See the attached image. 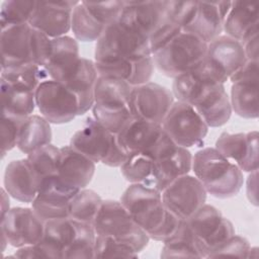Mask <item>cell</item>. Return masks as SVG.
Returning <instances> with one entry per match:
<instances>
[{
  "label": "cell",
  "mask_w": 259,
  "mask_h": 259,
  "mask_svg": "<svg viewBox=\"0 0 259 259\" xmlns=\"http://www.w3.org/2000/svg\"><path fill=\"white\" fill-rule=\"evenodd\" d=\"M120 202L155 241L164 243L171 239L183 222L166 209L161 192L151 186L132 183L123 191Z\"/></svg>",
  "instance_id": "cell-1"
},
{
  "label": "cell",
  "mask_w": 259,
  "mask_h": 259,
  "mask_svg": "<svg viewBox=\"0 0 259 259\" xmlns=\"http://www.w3.org/2000/svg\"><path fill=\"white\" fill-rule=\"evenodd\" d=\"M191 170L206 192L217 198L233 197L243 186V171L215 148L197 151L192 156Z\"/></svg>",
  "instance_id": "cell-2"
},
{
  "label": "cell",
  "mask_w": 259,
  "mask_h": 259,
  "mask_svg": "<svg viewBox=\"0 0 259 259\" xmlns=\"http://www.w3.org/2000/svg\"><path fill=\"white\" fill-rule=\"evenodd\" d=\"M132 90V85L118 78L99 76L97 79L93 117L114 135L134 115L131 108Z\"/></svg>",
  "instance_id": "cell-3"
},
{
  "label": "cell",
  "mask_w": 259,
  "mask_h": 259,
  "mask_svg": "<svg viewBox=\"0 0 259 259\" xmlns=\"http://www.w3.org/2000/svg\"><path fill=\"white\" fill-rule=\"evenodd\" d=\"M152 56L149 37L126 20L110 23L96 41L94 62L113 59H139Z\"/></svg>",
  "instance_id": "cell-4"
},
{
  "label": "cell",
  "mask_w": 259,
  "mask_h": 259,
  "mask_svg": "<svg viewBox=\"0 0 259 259\" xmlns=\"http://www.w3.org/2000/svg\"><path fill=\"white\" fill-rule=\"evenodd\" d=\"M70 146L91 159L109 167H120L127 156L120 149L116 135L102 126L94 117H87L71 138Z\"/></svg>",
  "instance_id": "cell-5"
},
{
  "label": "cell",
  "mask_w": 259,
  "mask_h": 259,
  "mask_svg": "<svg viewBox=\"0 0 259 259\" xmlns=\"http://www.w3.org/2000/svg\"><path fill=\"white\" fill-rule=\"evenodd\" d=\"M92 226L96 235L111 237L131 246L138 253L147 247L150 240L123 204L112 199L102 201Z\"/></svg>",
  "instance_id": "cell-6"
},
{
  "label": "cell",
  "mask_w": 259,
  "mask_h": 259,
  "mask_svg": "<svg viewBox=\"0 0 259 259\" xmlns=\"http://www.w3.org/2000/svg\"><path fill=\"white\" fill-rule=\"evenodd\" d=\"M207 44L193 33L181 31L163 49L152 55L154 66L175 78L198 66L205 58Z\"/></svg>",
  "instance_id": "cell-7"
},
{
  "label": "cell",
  "mask_w": 259,
  "mask_h": 259,
  "mask_svg": "<svg viewBox=\"0 0 259 259\" xmlns=\"http://www.w3.org/2000/svg\"><path fill=\"white\" fill-rule=\"evenodd\" d=\"M204 258L235 235L234 225L213 205L204 203L185 221Z\"/></svg>",
  "instance_id": "cell-8"
},
{
  "label": "cell",
  "mask_w": 259,
  "mask_h": 259,
  "mask_svg": "<svg viewBox=\"0 0 259 259\" xmlns=\"http://www.w3.org/2000/svg\"><path fill=\"white\" fill-rule=\"evenodd\" d=\"M167 136L183 148L198 147L207 135L208 126L195 108L182 101H174L162 122Z\"/></svg>",
  "instance_id": "cell-9"
},
{
  "label": "cell",
  "mask_w": 259,
  "mask_h": 259,
  "mask_svg": "<svg viewBox=\"0 0 259 259\" xmlns=\"http://www.w3.org/2000/svg\"><path fill=\"white\" fill-rule=\"evenodd\" d=\"M35 105L50 123H67L79 112L76 96L63 83L47 80L35 91Z\"/></svg>",
  "instance_id": "cell-10"
},
{
  "label": "cell",
  "mask_w": 259,
  "mask_h": 259,
  "mask_svg": "<svg viewBox=\"0 0 259 259\" xmlns=\"http://www.w3.org/2000/svg\"><path fill=\"white\" fill-rule=\"evenodd\" d=\"M80 189L62 180L58 174L50 175L38 182L37 193L31 202L32 209L45 222L69 218V204Z\"/></svg>",
  "instance_id": "cell-11"
},
{
  "label": "cell",
  "mask_w": 259,
  "mask_h": 259,
  "mask_svg": "<svg viewBox=\"0 0 259 259\" xmlns=\"http://www.w3.org/2000/svg\"><path fill=\"white\" fill-rule=\"evenodd\" d=\"M206 194L201 182L189 174L178 177L161 191L166 209L182 221H186L205 203Z\"/></svg>",
  "instance_id": "cell-12"
},
{
  "label": "cell",
  "mask_w": 259,
  "mask_h": 259,
  "mask_svg": "<svg viewBox=\"0 0 259 259\" xmlns=\"http://www.w3.org/2000/svg\"><path fill=\"white\" fill-rule=\"evenodd\" d=\"M45 223L32 207H12L1 218V235L15 248L34 245L44 237Z\"/></svg>",
  "instance_id": "cell-13"
},
{
  "label": "cell",
  "mask_w": 259,
  "mask_h": 259,
  "mask_svg": "<svg viewBox=\"0 0 259 259\" xmlns=\"http://www.w3.org/2000/svg\"><path fill=\"white\" fill-rule=\"evenodd\" d=\"M173 103L174 95L165 86L147 82L133 87L131 108L136 116L162 124Z\"/></svg>",
  "instance_id": "cell-14"
},
{
  "label": "cell",
  "mask_w": 259,
  "mask_h": 259,
  "mask_svg": "<svg viewBox=\"0 0 259 259\" xmlns=\"http://www.w3.org/2000/svg\"><path fill=\"white\" fill-rule=\"evenodd\" d=\"M228 80L205 59L195 68L174 78L172 93L178 101L192 105L206 90Z\"/></svg>",
  "instance_id": "cell-15"
},
{
  "label": "cell",
  "mask_w": 259,
  "mask_h": 259,
  "mask_svg": "<svg viewBox=\"0 0 259 259\" xmlns=\"http://www.w3.org/2000/svg\"><path fill=\"white\" fill-rule=\"evenodd\" d=\"M258 132L230 134L224 132L215 142V149L235 163L243 172L258 170Z\"/></svg>",
  "instance_id": "cell-16"
},
{
  "label": "cell",
  "mask_w": 259,
  "mask_h": 259,
  "mask_svg": "<svg viewBox=\"0 0 259 259\" xmlns=\"http://www.w3.org/2000/svg\"><path fill=\"white\" fill-rule=\"evenodd\" d=\"M79 1H36L28 24L51 38L66 35L71 29L72 13Z\"/></svg>",
  "instance_id": "cell-17"
},
{
  "label": "cell",
  "mask_w": 259,
  "mask_h": 259,
  "mask_svg": "<svg viewBox=\"0 0 259 259\" xmlns=\"http://www.w3.org/2000/svg\"><path fill=\"white\" fill-rule=\"evenodd\" d=\"M163 134L161 124L133 115L116 134V140L128 157L137 153L150 154Z\"/></svg>",
  "instance_id": "cell-18"
},
{
  "label": "cell",
  "mask_w": 259,
  "mask_h": 259,
  "mask_svg": "<svg viewBox=\"0 0 259 259\" xmlns=\"http://www.w3.org/2000/svg\"><path fill=\"white\" fill-rule=\"evenodd\" d=\"M231 1H197V9L191 22L183 29L195 34L206 44L221 35Z\"/></svg>",
  "instance_id": "cell-19"
},
{
  "label": "cell",
  "mask_w": 259,
  "mask_h": 259,
  "mask_svg": "<svg viewBox=\"0 0 259 259\" xmlns=\"http://www.w3.org/2000/svg\"><path fill=\"white\" fill-rule=\"evenodd\" d=\"M1 69L33 63L31 56V26L28 23L1 28Z\"/></svg>",
  "instance_id": "cell-20"
},
{
  "label": "cell",
  "mask_w": 259,
  "mask_h": 259,
  "mask_svg": "<svg viewBox=\"0 0 259 259\" xmlns=\"http://www.w3.org/2000/svg\"><path fill=\"white\" fill-rule=\"evenodd\" d=\"M204 59L227 80L247 61L243 45L226 34L207 44Z\"/></svg>",
  "instance_id": "cell-21"
},
{
  "label": "cell",
  "mask_w": 259,
  "mask_h": 259,
  "mask_svg": "<svg viewBox=\"0 0 259 259\" xmlns=\"http://www.w3.org/2000/svg\"><path fill=\"white\" fill-rule=\"evenodd\" d=\"M80 59L76 38L69 35L52 38L51 54L45 66L50 80L65 82L76 70Z\"/></svg>",
  "instance_id": "cell-22"
},
{
  "label": "cell",
  "mask_w": 259,
  "mask_h": 259,
  "mask_svg": "<svg viewBox=\"0 0 259 259\" xmlns=\"http://www.w3.org/2000/svg\"><path fill=\"white\" fill-rule=\"evenodd\" d=\"M94 63L99 76L118 78L133 87L150 82L154 72L152 56L139 59H113Z\"/></svg>",
  "instance_id": "cell-23"
},
{
  "label": "cell",
  "mask_w": 259,
  "mask_h": 259,
  "mask_svg": "<svg viewBox=\"0 0 259 259\" xmlns=\"http://www.w3.org/2000/svg\"><path fill=\"white\" fill-rule=\"evenodd\" d=\"M95 172V162L71 147L60 148L58 176L69 185L78 189L86 188Z\"/></svg>",
  "instance_id": "cell-24"
},
{
  "label": "cell",
  "mask_w": 259,
  "mask_h": 259,
  "mask_svg": "<svg viewBox=\"0 0 259 259\" xmlns=\"http://www.w3.org/2000/svg\"><path fill=\"white\" fill-rule=\"evenodd\" d=\"M3 182L7 193L21 202L31 203L37 193L38 180L26 158L7 164Z\"/></svg>",
  "instance_id": "cell-25"
},
{
  "label": "cell",
  "mask_w": 259,
  "mask_h": 259,
  "mask_svg": "<svg viewBox=\"0 0 259 259\" xmlns=\"http://www.w3.org/2000/svg\"><path fill=\"white\" fill-rule=\"evenodd\" d=\"M223 30L226 35L243 44L248 38L258 34V5L241 1H232L225 18Z\"/></svg>",
  "instance_id": "cell-26"
},
{
  "label": "cell",
  "mask_w": 259,
  "mask_h": 259,
  "mask_svg": "<svg viewBox=\"0 0 259 259\" xmlns=\"http://www.w3.org/2000/svg\"><path fill=\"white\" fill-rule=\"evenodd\" d=\"M167 1H123L119 17L149 35L166 19Z\"/></svg>",
  "instance_id": "cell-27"
},
{
  "label": "cell",
  "mask_w": 259,
  "mask_h": 259,
  "mask_svg": "<svg viewBox=\"0 0 259 259\" xmlns=\"http://www.w3.org/2000/svg\"><path fill=\"white\" fill-rule=\"evenodd\" d=\"M192 167V154L186 148H177L162 158L154 161L151 187L163 191L171 182L180 176L189 174Z\"/></svg>",
  "instance_id": "cell-28"
},
{
  "label": "cell",
  "mask_w": 259,
  "mask_h": 259,
  "mask_svg": "<svg viewBox=\"0 0 259 259\" xmlns=\"http://www.w3.org/2000/svg\"><path fill=\"white\" fill-rule=\"evenodd\" d=\"M192 106L208 127H219L226 124L233 111L224 84H217L206 90Z\"/></svg>",
  "instance_id": "cell-29"
},
{
  "label": "cell",
  "mask_w": 259,
  "mask_h": 259,
  "mask_svg": "<svg viewBox=\"0 0 259 259\" xmlns=\"http://www.w3.org/2000/svg\"><path fill=\"white\" fill-rule=\"evenodd\" d=\"M98 77L99 75L94 61L81 58L74 73L65 82H63V84L73 92L78 100V115H82L92 108Z\"/></svg>",
  "instance_id": "cell-30"
},
{
  "label": "cell",
  "mask_w": 259,
  "mask_h": 259,
  "mask_svg": "<svg viewBox=\"0 0 259 259\" xmlns=\"http://www.w3.org/2000/svg\"><path fill=\"white\" fill-rule=\"evenodd\" d=\"M258 76H251L232 81L231 106L241 117H258Z\"/></svg>",
  "instance_id": "cell-31"
},
{
  "label": "cell",
  "mask_w": 259,
  "mask_h": 259,
  "mask_svg": "<svg viewBox=\"0 0 259 259\" xmlns=\"http://www.w3.org/2000/svg\"><path fill=\"white\" fill-rule=\"evenodd\" d=\"M2 114L18 118L31 115L35 105V91L0 79Z\"/></svg>",
  "instance_id": "cell-32"
},
{
  "label": "cell",
  "mask_w": 259,
  "mask_h": 259,
  "mask_svg": "<svg viewBox=\"0 0 259 259\" xmlns=\"http://www.w3.org/2000/svg\"><path fill=\"white\" fill-rule=\"evenodd\" d=\"M52 136L51 123L42 115L31 114L24 118L20 125L16 147L27 155L51 144Z\"/></svg>",
  "instance_id": "cell-33"
},
{
  "label": "cell",
  "mask_w": 259,
  "mask_h": 259,
  "mask_svg": "<svg viewBox=\"0 0 259 259\" xmlns=\"http://www.w3.org/2000/svg\"><path fill=\"white\" fill-rule=\"evenodd\" d=\"M107 27L84 3L78 2L72 13L71 29L76 39L81 41L98 40Z\"/></svg>",
  "instance_id": "cell-34"
},
{
  "label": "cell",
  "mask_w": 259,
  "mask_h": 259,
  "mask_svg": "<svg viewBox=\"0 0 259 259\" xmlns=\"http://www.w3.org/2000/svg\"><path fill=\"white\" fill-rule=\"evenodd\" d=\"M160 256L162 258H204L196 239L185 221L182 222L177 233L171 239L164 242Z\"/></svg>",
  "instance_id": "cell-35"
},
{
  "label": "cell",
  "mask_w": 259,
  "mask_h": 259,
  "mask_svg": "<svg viewBox=\"0 0 259 259\" xmlns=\"http://www.w3.org/2000/svg\"><path fill=\"white\" fill-rule=\"evenodd\" d=\"M0 79L36 91L40 83L50 80V77L44 67L34 63H25L1 69Z\"/></svg>",
  "instance_id": "cell-36"
},
{
  "label": "cell",
  "mask_w": 259,
  "mask_h": 259,
  "mask_svg": "<svg viewBox=\"0 0 259 259\" xmlns=\"http://www.w3.org/2000/svg\"><path fill=\"white\" fill-rule=\"evenodd\" d=\"M103 199L92 189H80L69 204V218L92 225Z\"/></svg>",
  "instance_id": "cell-37"
},
{
  "label": "cell",
  "mask_w": 259,
  "mask_h": 259,
  "mask_svg": "<svg viewBox=\"0 0 259 259\" xmlns=\"http://www.w3.org/2000/svg\"><path fill=\"white\" fill-rule=\"evenodd\" d=\"M154 161V158L147 153L133 154L120 166V172L125 180L131 183L150 186L153 177Z\"/></svg>",
  "instance_id": "cell-38"
},
{
  "label": "cell",
  "mask_w": 259,
  "mask_h": 259,
  "mask_svg": "<svg viewBox=\"0 0 259 259\" xmlns=\"http://www.w3.org/2000/svg\"><path fill=\"white\" fill-rule=\"evenodd\" d=\"M95 239L96 233L92 225L75 221V235L64 258H94Z\"/></svg>",
  "instance_id": "cell-39"
},
{
  "label": "cell",
  "mask_w": 259,
  "mask_h": 259,
  "mask_svg": "<svg viewBox=\"0 0 259 259\" xmlns=\"http://www.w3.org/2000/svg\"><path fill=\"white\" fill-rule=\"evenodd\" d=\"M60 157V148L49 144L27 154L28 160L38 182L50 175L57 174Z\"/></svg>",
  "instance_id": "cell-40"
},
{
  "label": "cell",
  "mask_w": 259,
  "mask_h": 259,
  "mask_svg": "<svg viewBox=\"0 0 259 259\" xmlns=\"http://www.w3.org/2000/svg\"><path fill=\"white\" fill-rule=\"evenodd\" d=\"M36 1L6 0L0 9V26L5 28L11 25L28 23L35 8Z\"/></svg>",
  "instance_id": "cell-41"
},
{
  "label": "cell",
  "mask_w": 259,
  "mask_h": 259,
  "mask_svg": "<svg viewBox=\"0 0 259 259\" xmlns=\"http://www.w3.org/2000/svg\"><path fill=\"white\" fill-rule=\"evenodd\" d=\"M138 256L139 253L131 246L108 236L96 235L94 258H137Z\"/></svg>",
  "instance_id": "cell-42"
},
{
  "label": "cell",
  "mask_w": 259,
  "mask_h": 259,
  "mask_svg": "<svg viewBox=\"0 0 259 259\" xmlns=\"http://www.w3.org/2000/svg\"><path fill=\"white\" fill-rule=\"evenodd\" d=\"M196 9L197 1H167L166 18L183 30L193 19Z\"/></svg>",
  "instance_id": "cell-43"
},
{
  "label": "cell",
  "mask_w": 259,
  "mask_h": 259,
  "mask_svg": "<svg viewBox=\"0 0 259 259\" xmlns=\"http://www.w3.org/2000/svg\"><path fill=\"white\" fill-rule=\"evenodd\" d=\"M251 245L248 240L242 236L233 235L220 247L214 249L207 258L215 257H239V258H250Z\"/></svg>",
  "instance_id": "cell-44"
},
{
  "label": "cell",
  "mask_w": 259,
  "mask_h": 259,
  "mask_svg": "<svg viewBox=\"0 0 259 259\" xmlns=\"http://www.w3.org/2000/svg\"><path fill=\"white\" fill-rule=\"evenodd\" d=\"M182 31V28L167 18L149 35L151 54H155Z\"/></svg>",
  "instance_id": "cell-45"
},
{
  "label": "cell",
  "mask_w": 259,
  "mask_h": 259,
  "mask_svg": "<svg viewBox=\"0 0 259 259\" xmlns=\"http://www.w3.org/2000/svg\"><path fill=\"white\" fill-rule=\"evenodd\" d=\"M24 118L13 117L10 115L2 114L1 115V154L2 158L6 153L12 150L18 139V134L20 125Z\"/></svg>",
  "instance_id": "cell-46"
},
{
  "label": "cell",
  "mask_w": 259,
  "mask_h": 259,
  "mask_svg": "<svg viewBox=\"0 0 259 259\" xmlns=\"http://www.w3.org/2000/svg\"><path fill=\"white\" fill-rule=\"evenodd\" d=\"M242 45L247 60L258 61V34L248 38Z\"/></svg>",
  "instance_id": "cell-47"
},
{
  "label": "cell",
  "mask_w": 259,
  "mask_h": 259,
  "mask_svg": "<svg viewBox=\"0 0 259 259\" xmlns=\"http://www.w3.org/2000/svg\"><path fill=\"white\" fill-rule=\"evenodd\" d=\"M257 174L258 170L250 172L247 180V196L254 205H257Z\"/></svg>",
  "instance_id": "cell-48"
}]
</instances>
